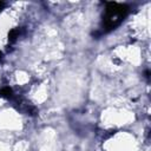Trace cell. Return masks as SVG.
<instances>
[{"mask_svg":"<svg viewBox=\"0 0 151 151\" xmlns=\"http://www.w3.org/2000/svg\"><path fill=\"white\" fill-rule=\"evenodd\" d=\"M1 58H2V53L0 52V60H1Z\"/></svg>","mask_w":151,"mask_h":151,"instance_id":"5b68a950","label":"cell"},{"mask_svg":"<svg viewBox=\"0 0 151 151\" xmlns=\"http://www.w3.org/2000/svg\"><path fill=\"white\" fill-rule=\"evenodd\" d=\"M129 7L124 4L107 2L103 17V31L110 32L119 26L127 15Z\"/></svg>","mask_w":151,"mask_h":151,"instance_id":"6da1fadb","label":"cell"},{"mask_svg":"<svg viewBox=\"0 0 151 151\" xmlns=\"http://www.w3.org/2000/svg\"><path fill=\"white\" fill-rule=\"evenodd\" d=\"M4 5H5V4H4L2 1H0V11L2 9V7H4Z\"/></svg>","mask_w":151,"mask_h":151,"instance_id":"277c9868","label":"cell"},{"mask_svg":"<svg viewBox=\"0 0 151 151\" xmlns=\"http://www.w3.org/2000/svg\"><path fill=\"white\" fill-rule=\"evenodd\" d=\"M0 97L1 98H6V99H11L13 97V91L9 86H5L0 90Z\"/></svg>","mask_w":151,"mask_h":151,"instance_id":"7a4b0ae2","label":"cell"},{"mask_svg":"<svg viewBox=\"0 0 151 151\" xmlns=\"http://www.w3.org/2000/svg\"><path fill=\"white\" fill-rule=\"evenodd\" d=\"M18 35H19V29H18V28L11 29L9 33H8V41H9V42H14L15 39L18 38Z\"/></svg>","mask_w":151,"mask_h":151,"instance_id":"3957f363","label":"cell"}]
</instances>
